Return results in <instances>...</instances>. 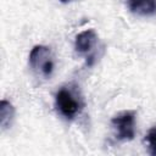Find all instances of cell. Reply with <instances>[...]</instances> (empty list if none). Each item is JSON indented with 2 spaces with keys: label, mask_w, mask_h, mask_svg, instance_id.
Returning <instances> with one entry per match:
<instances>
[{
  "label": "cell",
  "mask_w": 156,
  "mask_h": 156,
  "mask_svg": "<svg viewBox=\"0 0 156 156\" xmlns=\"http://www.w3.org/2000/svg\"><path fill=\"white\" fill-rule=\"evenodd\" d=\"M15 117V108L11 102L7 100H1L0 102V126L1 129L5 130L9 128L12 123V119Z\"/></svg>",
  "instance_id": "6"
},
{
  "label": "cell",
  "mask_w": 156,
  "mask_h": 156,
  "mask_svg": "<svg viewBox=\"0 0 156 156\" xmlns=\"http://www.w3.org/2000/svg\"><path fill=\"white\" fill-rule=\"evenodd\" d=\"M111 126L115 135L121 141H129L135 135V111H122L112 117Z\"/></svg>",
  "instance_id": "3"
},
{
  "label": "cell",
  "mask_w": 156,
  "mask_h": 156,
  "mask_svg": "<svg viewBox=\"0 0 156 156\" xmlns=\"http://www.w3.org/2000/svg\"><path fill=\"white\" fill-rule=\"evenodd\" d=\"M98 44V34L94 29H87L80 32L74 40V49L80 55H88L94 50Z\"/></svg>",
  "instance_id": "4"
},
{
  "label": "cell",
  "mask_w": 156,
  "mask_h": 156,
  "mask_svg": "<svg viewBox=\"0 0 156 156\" xmlns=\"http://www.w3.org/2000/svg\"><path fill=\"white\" fill-rule=\"evenodd\" d=\"M62 4H69V2H73V1H77V0H58Z\"/></svg>",
  "instance_id": "8"
},
{
  "label": "cell",
  "mask_w": 156,
  "mask_h": 156,
  "mask_svg": "<svg viewBox=\"0 0 156 156\" xmlns=\"http://www.w3.org/2000/svg\"><path fill=\"white\" fill-rule=\"evenodd\" d=\"M144 143L147 147L149 154L156 156V127H152L151 129H149V132L144 138Z\"/></svg>",
  "instance_id": "7"
},
{
  "label": "cell",
  "mask_w": 156,
  "mask_h": 156,
  "mask_svg": "<svg viewBox=\"0 0 156 156\" xmlns=\"http://www.w3.org/2000/svg\"><path fill=\"white\" fill-rule=\"evenodd\" d=\"M55 105L60 115H62L67 119H72L77 115H79L84 106L78 90L72 88L71 85L62 87L57 90L55 95Z\"/></svg>",
  "instance_id": "1"
},
{
  "label": "cell",
  "mask_w": 156,
  "mask_h": 156,
  "mask_svg": "<svg viewBox=\"0 0 156 156\" xmlns=\"http://www.w3.org/2000/svg\"><path fill=\"white\" fill-rule=\"evenodd\" d=\"M29 66L37 74L50 78L54 72V56L50 48L35 45L29 52Z\"/></svg>",
  "instance_id": "2"
},
{
  "label": "cell",
  "mask_w": 156,
  "mask_h": 156,
  "mask_svg": "<svg viewBox=\"0 0 156 156\" xmlns=\"http://www.w3.org/2000/svg\"><path fill=\"white\" fill-rule=\"evenodd\" d=\"M128 9L139 16H151L156 13V0H126Z\"/></svg>",
  "instance_id": "5"
}]
</instances>
